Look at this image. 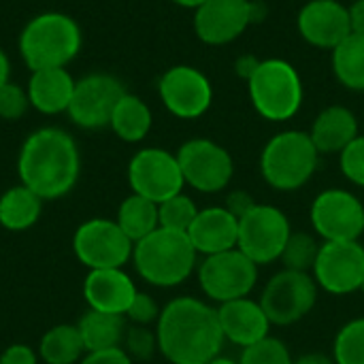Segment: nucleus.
Here are the masks:
<instances>
[{
    "mask_svg": "<svg viewBox=\"0 0 364 364\" xmlns=\"http://www.w3.org/2000/svg\"><path fill=\"white\" fill-rule=\"evenodd\" d=\"M158 352L171 364H207L220 356L224 333L218 309L194 296L173 299L156 322Z\"/></svg>",
    "mask_w": 364,
    "mask_h": 364,
    "instance_id": "obj_1",
    "label": "nucleus"
},
{
    "mask_svg": "<svg viewBox=\"0 0 364 364\" xmlns=\"http://www.w3.org/2000/svg\"><path fill=\"white\" fill-rule=\"evenodd\" d=\"M17 173L21 183L43 200L62 198L77 186L81 173L79 147L68 132L41 128L23 141Z\"/></svg>",
    "mask_w": 364,
    "mask_h": 364,
    "instance_id": "obj_2",
    "label": "nucleus"
},
{
    "mask_svg": "<svg viewBox=\"0 0 364 364\" xmlns=\"http://www.w3.org/2000/svg\"><path fill=\"white\" fill-rule=\"evenodd\" d=\"M83 34L79 23L58 11L32 17L19 34V53L30 70L66 68L81 49Z\"/></svg>",
    "mask_w": 364,
    "mask_h": 364,
    "instance_id": "obj_3",
    "label": "nucleus"
},
{
    "mask_svg": "<svg viewBox=\"0 0 364 364\" xmlns=\"http://www.w3.org/2000/svg\"><path fill=\"white\" fill-rule=\"evenodd\" d=\"M196 250L186 232L166 228L154 230L134 243L132 262L141 279L158 288H175L183 284L196 269Z\"/></svg>",
    "mask_w": 364,
    "mask_h": 364,
    "instance_id": "obj_4",
    "label": "nucleus"
},
{
    "mask_svg": "<svg viewBox=\"0 0 364 364\" xmlns=\"http://www.w3.org/2000/svg\"><path fill=\"white\" fill-rule=\"evenodd\" d=\"M320 151L311 136L301 130H286L275 134L260 156V171L264 181L282 192L303 188L318 168Z\"/></svg>",
    "mask_w": 364,
    "mask_h": 364,
    "instance_id": "obj_5",
    "label": "nucleus"
},
{
    "mask_svg": "<svg viewBox=\"0 0 364 364\" xmlns=\"http://www.w3.org/2000/svg\"><path fill=\"white\" fill-rule=\"evenodd\" d=\"M250 98L256 111L269 122H286L294 117L303 102V83L296 68L286 60L258 62L247 79Z\"/></svg>",
    "mask_w": 364,
    "mask_h": 364,
    "instance_id": "obj_6",
    "label": "nucleus"
},
{
    "mask_svg": "<svg viewBox=\"0 0 364 364\" xmlns=\"http://www.w3.org/2000/svg\"><path fill=\"white\" fill-rule=\"evenodd\" d=\"M290 235V220L282 209L256 203L243 218H239L237 250H241L258 267L271 264L282 258Z\"/></svg>",
    "mask_w": 364,
    "mask_h": 364,
    "instance_id": "obj_7",
    "label": "nucleus"
},
{
    "mask_svg": "<svg viewBox=\"0 0 364 364\" xmlns=\"http://www.w3.org/2000/svg\"><path fill=\"white\" fill-rule=\"evenodd\" d=\"M258 282V264L241 250L205 256L198 264V284L207 299L224 305L245 299Z\"/></svg>",
    "mask_w": 364,
    "mask_h": 364,
    "instance_id": "obj_8",
    "label": "nucleus"
},
{
    "mask_svg": "<svg viewBox=\"0 0 364 364\" xmlns=\"http://www.w3.org/2000/svg\"><path fill=\"white\" fill-rule=\"evenodd\" d=\"M318 303V284L311 273L284 269L273 275L262 290L260 305L271 326H290L301 322Z\"/></svg>",
    "mask_w": 364,
    "mask_h": 364,
    "instance_id": "obj_9",
    "label": "nucleus"
},
{
    "mask_svg": "<svg viewBox=\"0 0 364 364\" xmlns=\"http://www.w3.org/2000/svg\"><path fill=\"white\" fill-rule=\"evenodd\" d=\"M134 243L113 220H87L73 235V252L90 271L124 269L132 260Z\"/></svg>",
    "mask_w": 364,
    "mask_h": 364,
    "instance_id": "obj_10",
    "label": "nucleus"
},
{
    "mask_svg": "<svg viewBox=\"0 0 364 364\" xmlns=\"http://www.w3.org/2000/svg\"><path fill=\"white\" fill-rule=\"evenodd\" d=\"M128 183L132 194L154 200L156 205L183 192V173L175 154L160 147L136 151L128 164Z\"/></svg>",
    "mask_w": 364,
    "mask_h": 364,
    "instance_id": "obj_11",
    "label": "nucleus"
},
{
    "mask_svg": "<svg viewBox=\"0 0 364 364\" xmlns=\"http://www.w3.org/2000/svg\"><path fill=\"white\" fill-rule=\"evenodd\" d=\"M311 224L324 241H360L364 235V205L348 190H324L311 205Z\"/></svg>",
    "mask_w": 364,
    "mask_h": 364,
    "instance_id": "obj_12",
    "label": "nucleus"
},
{
    "mask_svg": "<svg viewBox=\"0 0 364 364\" xmlns=\"http://www.w3.org/2000/svg\"><path fill=\"white\" fill-rule=\"evenodd\" d=\"M183 181L205 194L222 192L235 173L232 156L209 139H192L177 151Z\"/></svg>",
    "mask_w": 364,
    "mask_h": 364,
    "instance_id": "obj_13",
    "label": "nucleus"
},
{
    "mask_svg": "<svg viewBox=\"0 0 364 364\" xmlns=\"http://www.w3.org/2000/svg\"><path fill=\"white\" fill-rule=\"evenodd\" d=\"M124 94L126 90L119 79L107 73H92L75 83V92L66 113L70 122L79 128H105L109 126L113 109Z\"/></svg>",
    "mask_w": 364,
    "mask_h": 364,
    "instance_id": "obj_14",
    "label": "nucleus"
},
{
    "mask_svg": "<svg viewBox=\"0 0 364 364\" xmlns=\"http://www.w3.org/2000/svg\"><path fill=\"white\" fill-rule=\"evenodd\" d=\"M314 279L318 288L343 296L360 290L364 282V245L360 241L331 243L320 245Z\"/></svg>",
    "mask_w": 364,
    "mask_h": 364,
    "instance_id": "obj_15",
    "label": "nucleus"
},
{
    "mask_svg": "<svg viewBox=\"0 0 364 364\" xmlns=\"http://www.w3.org/2000/svg\"><path fill=\"white\" fill-rule=\"evenodd\" d=\"M162 105L181 119H196L205 115L213 100V87L209 79L194 66H173L158 83Z\"/></svg>",
    "mask_w": 364,
    "mask_h": 364,
    "instance_id": "obj_16",
    "label": "nucleus"
},
{
    "mask_svg": "<svg viewBox=\"0 0 364 364\" xmlns=\"http://www.w3.org/2000/svg\"><path fill=\"white\" fill-rule=\"evenodd\" d=\"M256 19L250 0H207L194 13V32L207 45H226Z\"/></svg>",
    "mask_w": 364,
    "mask_h": 364,
    "instance_id": "obj_17",
    "label": "nucleus"
},
{
    "mask_svg": "<svg viewBox=\"0 0 364 364\" xmlns=\"http://www.w3.org/2000/svg\"><path fill=\"white\" fill-rule=\"evenodd\" d=\"M299 32L322 49H335L352 34L350 11L337 0H311L299 13Z\"/></svg>",
    "mask_w": 364,
    "mask_h": 364,
    "instance_id": "obj_18",
    "label": "nucleus"
},
{
    "mask_svg": "<svg viewBox=\"0 0 364 364\" xmlns=\"http://www.w3.org/2000/svg\"><path fill=\"white\" fill-rule=\"evenodd\" d=\"M136 292L132 277L124 269H96L83 279V296L90 309L102 314L126 316Z\"/></svg>",
    "mask_w": 364,
    "mask_h": 364,
    "instance_id": "obj_19",
    "label": "nucleus"
},
{
    "mask_svg": "<svg viewBox=\"0 0 364 364\" xmlns=\"http://www.w3.org/2000/svg\"><path fill=\"white\" fill-rule=\"evenodd\" d=\"M218 320L224 339L235 346H241L243 350L267 339L271 331V322L260 301H252L247 296L220 305Z\"/></svg>",
    "mask_w": 364,
    "mask_h": 364,
    "instance_id": "obj_20",
    "label": "nucleus"
},
{
    "mask_svg": "<svg viewBox=\"0 0 364 364\" xmlns=\"http://www.w3.org/2000/svg\"><path fill=\"white\" fill-rule=\"evenodd\" d=\"M188 239L196 254L213 256L237 247L239 241V220L226 207L200 209L192 226L188 228Z\"/></svg>",
    "mask_w": 364,
    "mask_h": 364,
    "instance_id": "obj_21",
    "label": "nucleus"
},
{
    "mask_svg": "<svg viewBox=\"0 0 364 364\" xmlns=\"http://www.w3.org/2000/svg\"><path fill=\"white\" fill-rule=\"evenodd\" d=\"M75 83L77 81L66 68L32 70L28 87H26L30 107H34L38 113H45V115L66 113L73 92H75Z\"/></svg>",
    "mask_w": 364,
    "mask_h": 364,
    "instance_id": "obj_22",
    "label": "nucleus"
},
{
    "mask_svg": "<svg viewBox=\"0 0 364 364\" xmlns=\"http://www.w3.org/2000/svg\"><path fill=\"white\" fill-rule=\"evenodd\" d=\"M309 136L320 154H341L358 136V122L350 109L335 105L316 117Z\"/></svg>",
    "mask_w": 364,
    "mask_h": 364,
    "instance_id": "obj_23",
    "label": "nucleus"
},
{
    "mask_svg": "<svg viewBox=\"0 0 364 364\" xmlns=\"http://www.w3.org/2000/svg\"><path fill=\"white\" fill-rule=\"evenodd\" d=\"M77 328H79L85 352H98V350L122 348L128 324H126V316L102 314V311L90 309L77 322Z\"/></svg>",
    "mask_w": 364,
    "mask_h": 364,
    "instance_id": "obj_24",
    "label": "nucleus"
},
{
    "mask_svg": "<svg viewBox=\"0 0 364 364\" xmlns=\"http://www.w3.org/2000/svg\"><path fill=\"white\" fill-rule=\"evenodd\" d=\"M43 211V198L23 183L9 188L0 196V226L11 232L32 228Z\"/></svg>",
    "mask_w": 364,
    "mask_h": 364,
    "instance_id": "obj_25",
    "label": "nucleus"
},
{
    "mask_svg": "<svg viewBox=\"0 0 364 364\" xmlns=\"http://www.w3.org/2000/svg\"><path fill=\"white\" fill-rule=\"evenodd\" d=\"M109 126L122 141L139 143L151 130V111L139 96L126 92L115 105Z\"/></svg>",
    "mask_w": 364,
    "mask_h": 364,
    "instance_id": "obj_26",
    "label": "nucleus"
},
{
    "mask_svg": "<svg viewBox=\"0 0 364 364\" xmlns=\"http://www.w3.org/2000/svg\"><path fill=\"white\" fill-rule=\"evenodd\" d=\"M115 222L132 243H139L141 239L149 237L154 230L160 228L158 205L139 194H130L122 200Z\"/></svg>",
    "mask_w": 364,
    "mask_h": 364,
    "instance_id": "obj_27",
    "label": "nucleus"
},
{
    "mask_svg": "<svg viewBox=\"0 0 364 364\" xmlns=\"http://www.w3.org/2000/svg\"><path fill=\"white\" fill-rule=\"evenodd\" d=\"M85 348L77 324H58L49 328L38 343V356L47 364H79Z\"/></svg>",
    "mask_w": 364,
    "mask_h": 364,
    "instance_id": "obj_28",
    "label": "nucleus"
},
{
    "mask_svg": "<svg viewBox=\"0 0 364 364\" xmlns=\"http://www.w3.org/2000/svg\"><path fill=\"white\" fill-rule=\"evenodd\" d=\"M333 68L337 79L348 87L364 92V36L350 34L333 49Z\"/></svg>",
    "mask_w": 364,
    "mask_h": 364,
    "instance_id": "obj_29",
    "label": "nucleus"
},
{
    "mask_svg": "<svg viewBox=\"0 0 364 364\" xmlns=\"http://www.w3.org/2000/svg\"><path fill=\"white\" fill-rule=\"evenodd\" d=\"M318 252H320V243L316 241L314 235H309V232H292L279 260L290 271L309 273V271H314Z\"/></svg>",
    "mask_w": 364,
    "mask_h": 364,
    "instance_id": "obj_30",
    "label": "nucleus"
},
{
    "mask_svg": "<svg viewBox=\"0 0 364 364\" xmlns=\"http://www.w3.org/2000/svg\"><path fill=\"white\" fill-rule=\"evenodd\" d=\"M198 211L200 209L196 207V203L188 194L181 192L177 196H171L168 200L158 205L160 228L175 230V232H188V228L196 220Z\"/></svg>",
    "mask_w": 364,
    "mask_h": 364,
    "instance_id": "obj_31",
    "label": "nucleus"
},
{
    "mask_svg": "<svg viewBox=\"0 0 364 364\" xmlns=\"http://www.w3.org/2000/svg\"><path fill=\"white\" fill-rule=\"evenodd\" d=\"M335 364H364V318L348 322L335 337Z\"/></svg>",
    "mask_w": 364,
    "mask_h": 364,
    "instance_id": "obj_32",
    "label": "nucleus"
},
{
    "mask_svg": "<svg viewBox=\"0 0 364 364\" xmlns=\"http://www.w3.org/2000/svg\"><path fill=\"white\" fill-rule=\"evenodd\" d=\"M239 364H294V358L284 341L267 337L243 350Z\"/></svg>",
    "mask_w": 364,
    "mask_h": 364,
    "instance_id": "obj_33",
    "label": "nucleus"
},
{
    "mask_svg": "<svg viewBox=\"0 0 364 364\" xmlns=\"http://www.w3.org/2000/svg\"><path fill=\"white\" fill-rule=\"evenodd\" d=\"M122 348L132 358V363L134 360H139V363L151 360L154 354L158 352V335L149 326H136V324H132V326L126 328V337H124Z\"/></svg>",
    "mask_w": 364,
    "mask_h": 364,
    "instance_id": "obj_34",
    "label": "nucleus"
},
{
    "mask_svg": "<svg viewBox=\"0 0 364 364\" xmlns=\"http://www.w3.org/2000/svg\"><path fill=\"white\" fill-rule=\"evenodd\" d=\"M28 107H30V98L23 87L15 85L13 81L4 83L0 87V117L2 119H6V122L21 119L26 115Z\"/></svg>",
    "mask_w": 364,
    "mask_h": 364,
    "instance_id": "obj_35",
    "label": "nucleus"
},
{
    "mask_svg": "<svg viewBox=\"0 0 364 364\" xmlns=\"http://www.w3.org/2000/svg\"><path fill=\"white\" fill-rule=\"evenodd\" d=\"M341 173L356 186L364 188V134H358L341 154H339Z\"/></svg>",
    "mask_w": 364,
    "mask_h": 364,
    "instance_id": "obj_36",
    "label": "nucleus"
},
{
    "mask_svg": "<svg viewBox=\"0 0 364 364\" xmlns=\"http://www.w3.org/2000/svg\"><path fill=\"white\" fill-rule=\"evenodd\" d=\"M160 311L162 309L147 292H136V296L132 299V303L126 311V320L136 326H149V324L158 322Z\"/></svg>",
    "mask_w": 364,
    "mask_h": 364,
    "instance_id": "obj_37",
    "label": "nucleus"
},
{
    "mask_svg": "<svg viewBox=\"0 0 364 364\" xmlns=\"http://www.w3.org/2000/svg\"><path fill=\"white\" fill-rule=\"evenodd\" d=\"M79 364H134L132 358L126 354L124 348H111V350H98V352H85Z\"/></svg>",
    "mask_w": 364,
    "mask_h": 364,
    "instance_id": "obj_38",
    "label": "nucleus"
},
{
    "mask_svg": "<svg viewBox=\"0 0 364 364\" xmlns=\"http://www.w3.org/2000/svg\"><path fill=\"white\" fill-rule=\"evenodd\" d=\"M0 364H38V356L30 346L15 343L0 354Z\"/></svg>",
    "mask_w": 364,
    "mask_h": 364,
    "instance_id": "obj_39",
    "label": "nucleus"
},
{
    "mask_svg": "<svg viewBox=\"0 0 364 364\" xmlns=\"http://www.w3.org/2000/svg\"><path fill=\"white\" fill-rule=\"evenodd\" d=\"M254 205H256V200L250 196V192L235 190V192H230V194L226 196V205H224V207L239 220V218H243Z\"/></svg>",
    "mask_w": 364,
    "mask_h": 364,
    "instance_id": "obj_40",
    "label": "nucleus"
},
{
    "mask_svg": "<svg viewBox=\"0 0 364 364\" xmlns=\"http://www.w3.org/2000/svg\"><path fill=\"white\" fill-rule=\"evenodd\" d=\"M350 26L354 34L364 36V0H356L350 9Z\"/></svg>",
    "mask_w": 364,
    "mask_h": 364,
    "instance_id": "obj_41",
    "label": "nucleus"
},
{
    "mask_svg": "<svg viewBox=\"0 0 364 364\" xmlns=\"http://www.w3.org/2000/svg\"><path fill=\"white\" fill-rule=\"evenodd\" d=\"M294 364H335L333 358H328L326 354H303L301 358H296Z\"/></svg>",
    "mask_w": 364,
    "mask_h": 364,
    "instance_id": "obj_42",
    "label": "nucleus"
},
{
    "mask_svg": "<svg viewBox=\"0 0 364 364\" xmlns=\"http://www.w3.org/2000/svg\"><path fill=\"white\" fill-rule=\"evenodd\" d=\"M9 77H11V62H9V55L4 53V49L0 47V87L11 81Z\"/></svg>",
    "mask_w": 364,
    "mask_h": 364,
    "instance_id": "obj_43",
    "label": "nucleus"
},
{
    "mask_svg": "<svg viewBox=\"0 0 364 364\" xmlns=\"http://www.w3.org/2000/svg\"><path fill=\"white\" fill-rule=\"evenodd\" d=\"M175 4H179V6H186V9H198L203 2H207V0H173Z\"/></svg>",
    "mask_w": 364,
    "mask_h": 364,
    "instance_id": "obj_44",
    "label": "nucleus"
},
{
    "mask_svg": "<svg viewBox=\"0 0 364 364\" xmlns=\"http://www.w3.org/2000/svg\"><path fill=\"white\" fill-rule=\"evenodd\" d=\"M207 364H239L237 360H232V358H224V356H215L211 363Z\"/></svg>",
    "mask_w": 364,
    "mask_h": 364,
    "instance_id": "obj_45",
    "label": "nucleus"
},
{
    "mask_svg": "<svg viewBox=\"0 0 364 364\" xmlns=\"http://www.w3.org/2000/svg\"><path fill=\"white\" fill-rule=\"evenodd\" d=\"M360 292H363V294H364V282H363V286H360Z\"/></svg>",
    "mask_w": 364,
    "mask_h": 364,
    "instance_id": "obj_46",
    "label": "nucleus"
},
{
    "mask_svg": "<svg viewBox=\"0 0 364 364\" xmlns=\"http://www.w3.org/2000/svg\"><path fill=\"white\" fill-rule=\"evenodd\" d=\"M363 245H364V243H363Z\"/></svg>",
    "mask_w": 364,
    "mask_h": 364,
    "instance_id": "obj_47",
    "label": "nucleus"
}]
</instances>
